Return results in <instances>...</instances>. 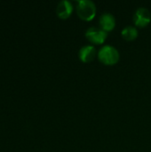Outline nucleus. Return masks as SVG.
<instances>
[{
  "label": "nucleus",
  "mask_w": 151,
  "mask_h": 152,
  "mask_svg": "<svg viewBox=\"0 0 151 152\" xmlns=\"http://www.w3.org/2000/svg\"><path fill=\"white\" fill-rule=\"evenodd\" d=\"M98 58L99 61L104 65L112 66L118 62L119 53L116 47L107 45L100 49L98 53Z\"/></svg>",
  "instance_id": "obj_1"
},
{
  "label": "nucleus",
  "mask_w": 151,
  "mask_h": 152,
  "mask_svg": "<svg viewBox=\"0 0 151 152\" xmlns=\"http://www.w3.org/2000/svg\"><path fill=\"white\" fill-rule=\"evenodd\" d=\"M77 13L85 21L93 20L96 15V5L91 0H80L77 2Z\"/></svg>",
  "instance_id": "obj_2"
},
{
  "label": "nucleus",
  "mask_w": 151,
  "mask_h": 152,
  "mask_svg": "<svg viewBox=\"0 0 151 152\" xmlns=\"http://www.w3.org/2000/svg\"><path fill=\"white\" fill-rule=\"evenodd\" d=\"M108 34L102 28H99L96 27L89 28L85 32V37L93 44L101 45L105 42L107 39Z\"/></svg>",
  "instance_id": "obj_3"
},
{
  "label": "nucleus",
  "mask_w": 151,
  "mask_h": 152,
  "mask_svg": "<svg viewBox=\"0 0 151 152\" xmlns=\"http://www.w3.org/2000/svg\"><path fill=\"white\" fill-rule=\"evenodd\" d=\"M151 14L146 7H139L133 14L134 24L139 28H144L150 23Z\"/></svg>",
  "instance_id": "obj_4"
},
{
  "label": "nucleus",
  "mask_w": 151,
  "mask_h": 152,
  "mask_svg": "<svg viewBox=\"0 0 151 152\" xmlns=\"http://www.w3.org/2000/svg\"><path fill=\"white\" fill-rule=\"evenodd\" d=\"M96 56V49L93 45H84L81 47L78 53V57L79 59L85 63L91 62L94 60Z\"/></svg>",
  "instance_id": "obj_5"
},
{
  "label": "nucleus",
  "mask_w": 151,
  "mask_h": 152,
  "mask_svg": "<svg viewBox=\"0 0 151 152\" xmlns=\"http://www.w3.org/2000/svg\"><path fill=\"white\" fill-rule=\"evenodd\" d=\"M73 12L72 4L68 0L61 1L56 8V13L61 19H68Z\"/></svg>",
  "instance_id": "obj_6"
},
{
  "label": "nucleus",
  "mask_w": 151,
  "mask_h": 152,
  "mask_svg": "<svg viewBox=\"0 0 151 152\" xmlns=\"http://www.w3.org/2000/svg\"><path fill=\"white\" fill-rule=\"evenodd\" d=\"M100 25L101 28L106 32L113 30L116 26V19L109 12H104L100 18Z\"/></svg>",
  "instance_id": "obj_7"
},
{
  "label": "nucleus",
  "mask_w": 151,
  "mask_h": 152,
  "mask_svg": "<svg viewBox=\"0 0 151 152\" xmlns=\"http://www.w3.org/2000/svg\"><path fill=\"white\" fill-rule=\"evenodd\" d=\"M121 35H122L123 38L125 39L126 41H133V40L137 38V37H138V30H137V28L135 27L127 26V27H125L122 30Z\"/></svg>",
  "instance_id": "obj_8"
}]
</instances>
